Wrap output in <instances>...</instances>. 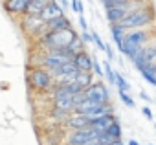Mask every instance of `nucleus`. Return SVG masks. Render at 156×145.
Masks as SVG:
<instances>
[{
    "label": "nucleus",
    "instance_id": "8",
    "mask_svg": "<svg viewBox=\"0 0 156 145\" xmlns=\"http://www.w3.org/2000/svg\"><path fill=\"white\" fill-rule=\"evenodd\" d=\"M61 15H64V9L55 2V0H51V2H48V4L42 8V11L39 13V19L48 24L50 20H53V19H57V17H61Z\"/></svg>",
    "mask_w": 156,
    "mask_h": 145
},
{
    "label": "nucleus",
    "instance_id": "9",
    "mask_svg": "<svg viewBox=\"0 0 156 145\" xmlns=\"http://www.w3.org/2000/svg\"><path fill=\"white\" fill-rule=\"evenodd\" d=\"M66 127L72 129V130H77V129H87L90 127V119L85 116V114H79V112H70L68 114V119H66Z\"/></svg>",
    "mask_w": 156,
    "mask_h": 145
},
{
    "label": "nucleus",
    "instance_id": "31",
    "mask_svg": "<svg viewBox=\"0 0 156 145\" xmlns=\"http://www.w3.org/2000/svg\"><path fill=\"white\" fill-rule=\"evenodd\" d=\"M81 145H101V141H99L98 138H92V140H88V141H85V143H81Z\"/></svg>",
    "mask_w": 156,
    "mask_h": 145
},
{
    "label": "nucleus",
    "instance_id": "14",
    "mask_svg": "<svg viewBox=\"0 0 156 145\" xmlns=\"http://www.w3.org/2000/svg\"><path fill=\"white\" fill-rule=\"evenodd\" d=\"M46 31H61V30H68V28H72V22H70V19L68 17H64V15H61V17H57V19H53V20H50L48 24H46Z\"/></svg>",
    "mask_w": 156,
    "mask_h": 145
},
{
    "label": "nucleus",
    "instance_id": "1",
    "mask_svg": "<svg viewBox=\"0 0 156 145\" xmlns=\"http://www.w3.org/2000/svg\"><path fill=\"white\" fill-rule=\"evenodd\" d=\"M154 22V11L151 4H143L130 13H127L118 24L125 30H138V28H151Z\"/></svg>",
    "mask_w": 156,
    "mask_h": 145
},
{
    "label": "nucleus",
    "instance_id": "21",
    "mask_svg": "<svg viewBox=\"0 0 156 145\" xmlns=\"http://www.w3.org/2000/svg\"><path fill=\"white\" fill-rule=\"evenodd\" d=\"M103 76H107V79H108V83H110V85H114V83H116V72L112 70L110 62H105V66H103Z\"/></svg>",
    "mask_w": 156,
    "mask_h": 145
},
{
    "label": "nucleus",
    "instance_id": "2",
    "mask_svg": "<svg viewBox=\"0 0 156 145\" xmlns=\"http://www.w3.org/2000/svg\"><path fill=\"white\" fill-rule=\"evenodd\" d=\"M152 26L151 28H138V30H127L125 35H123V55H127L129 51L147 44V42H152Z\"/></svg>",
    "mask_w": 156,
    "mask_h": 145
},
{
    "label": "nucleus",
    "instance_id": "32",
    "mask_svg": "<svg viewBox=\"0 0 156 145\" xmlns=\"http://www.w3.org/2000/svg\"><path fill=\"white\" fill-rule=\"evenodd\" d=\"M59 2H61L59 6H61L62 9H68V0H59Z\"/></svg>",
    "mask_w": 156,
    "mask_h": 145
},
{
    "label": "nucleus",
    "instance_id": "27",
    "mask_svg": "<svg viewBox=\"0 0 156 145\" xmlns=\"http://www.w3.org/2000/svg\"><path fill=\"white\" fill-rule=\"evenodd\" d=\"M103 51H107V57H108V61H114L116 59V55H114V50H112V44H105V50Z\"/></svg>",
    "mask_w": 156,
    "mask_h": 145
},
{
    "label": "nucleus",
    "instance_id": "16",
    "mask_svg": "<svg viewBox=\"0 0 156 145\" xmlns=\"http://www.w3.org/2000/svg\"><path fill=\"white\" fill-rule=\"evenodd\" d=\"M125 28H121L119 24H110V35L114 39V44L118 46L119 51H123V35H125Z\"/></svg>",
    "mask_w": 156,
    "mask_h": 145
},
{
    "label": "nucleus",
    "instance_id": "30",
    "mask_svg": "<svg viewBox=\"0 0 156 145\" xmlns=\"http://www.w3.org/2000/svg\"><path fill=\"white\" fill-rule=\"evenodd\" d=\"M141 112H143V116H145L147 119H152V112H151V108H149V107H143V108H141Z\"/></svg>",
    "mask_w": 156,
    "mask_h": 145
},
{
    "label": "nucleus",
    "instance_id": "24",
    "mask_svg": "<svg viewBox=\"0 0 156 145\" xmlns=\"http://www.w3.org/2000/svg\"><path fill=\"white\" fill-rule=\"evenodd\" d=\"M90 35H92V42L98 46V50H101V51H103V50H105V42H103V39H101V37H99L96 31H92Z\"/></svg>",
    "mask_w": 156,
    "mask_h": 145
},
{
    "label": "nucleus",
    "instance_id": "7",
    "mask_svg": "<svg viewBox=\"0 0 156 145\" xmlns=\"http://www.w3.org/2000/svg\"><path fill=\"white\" fill-rule=\"evenodd\" d=\"M98 134H99V132L94 130V129H90V127L72 130L70 136H68V145H81V143H85V141H88V140H92V138H98Z\"/></svg>",
    "mask_w": 156,
    "mask_h": 145
},
{
    "label": "nucleus",
    "instance_id": "17",
    "mask_svg": "<svg viewBox=\"0 0 156 145\" xmlns=\"http://www.w3.org/2000/svg\"><path fill=\"white\" fill-rule=\"evenodd\" d=\"M140 74H141V77L149 83V85H156V66H152V64H147L145 68H141L140 70Z\"/></svg>",
    "mask_w": 156,
    "mask_h": 145
},
{
    "label": "nucleus",
    "instance_id": "33",
    "mask_svg": "<svg viewBox=\"0 0 156 145\" xmlns=\"http://www.w3.org/2000/svg\"><path fill=\"white\" fill-rule=\"evenodd\" d=\"M140 96H141V97H143V99H145V101H151V97H149V96H147V94H145V92H141V94H140Z\"/></svg>",
    "mask_w": 156,
    "mask_h": 145
},
{
    "label": "nucleus",
    "instance_id": "28",
    "mask_svg": "<svg viewBox=\"0 0 156 145\" xmlns=\"http://www.w3.org/2000/svg\"><path fill=\"white\" fill-rule=\"evenodd\" d=\"M81 41H83V42H87V44H90V42H92V35H90V30H88V31H83V35H81Z\"/></svg>",
    "mask_w": 156,
    "mask_h": 145
},
{
    "label": "nucleus",
    "instance_id": "34",
    "mask_svg": "<svg viewBox=\"0 0 156 145\" xmlns=\"http://www.w3.org/2000/svg\"><path fill=\"white\" fill-rule=\"evenodd\" d=\"M129 145H140V143H138V141H134V140H130V141H129Z\"/></svg>",
    "mask_w": 156,
    "mask_h": 145
},
{
    "label": "nucleus",
    "instance_id": "23",
    "mask_svg": "<svg viewBox=\"0 0 156 145\" xmlns=\"http://www.w3.org/2000/svg\"><path fill=\"white\" fill-rule=\"evenodd\" d=\"M70 6L77 15H85V6H83V0H70Z\"/></svg>",
    "mask_w": 156,
    "mask_h": 145
},
{
    "label": "nucleus",
    "instance_id": "11",
    "mask_svg": "<svg viewBox=\"0 0 156 145\" xmlns=\"http://www.w3.org/2000/svg\"><path fill=\"white\" fill-rule=\"evenodd\" d=\"M28 4H30V0H4L2 2L4 9L13 15H26Z\"/></svg>",
    "mask_w": 156,
    "mask_h": 145
},
{
    "label": "nucleus",
    "instance_id": "3",
    "mask_svg": "<svg viewBox=\"0 0 156 145\" xmlns=\"http://www.w3.org/2000/svg\"><path fill=\"white\" fill-rule=\"evenodd\" d=\"M79 35L72 28H68V30H61V31H46L41 37V42L44 48H48V51H51V50H62L64 46H68Z\"/></svg>",
    "mask_w": 156,
    "mask_h": 145
},
{
    "label": "nucleus",
    "instance_id": "35",
    "mask_svg": "<svg viewBox=\"0 0 156 145\" xmlns=\"http://www.w3.org/2000/svg\"><path fill=\"white\" fill-rule=\"evenodd\" d=\"M151 145H152V143H151Z\"/></svg>",
    "mask_w": 156,
    "mask_h": 145
},
{
    "label": "nucleus",
    "instance_id": "15",
    "mask_svg": "<svg viewBox=\"0 0 156 145\" xmlns=\"http://www.w3.org/2000/svg\"><path fill=\"white\" fill-rule=\"evenodd\" d=\"M72 81L79 87L81 90H85L90 83H94V74H92V72H77V76Z\"/></svg>",
    "mask_w": 156,
    "mask_h": 145
},
{
    "label": "nucleus",
    "instance_id": "25",
    "mask_svg": "<svg viewBox=\"0 0 156 145\" xmlns=\"http://www.w3.org/2000/svg\"><path fill=\"white\" fill-rule=\"evenodd\" d=\"M119 97H121V101H123L127 107H130V108L134 107V99L129 96V92H119Z\"/></svg>",
    "mask_w": 156,
    "mask_h": 145
},
{
    "label": "nucleus",
    "instance_id": "10",
    "mask_svg": "<svg viewBox=\"0 0 156 145\" xmlns=\"http://www.w3.org/2000/svg\"><path fill=\"white\" fill-rule=\"evenodd\" d=\"M72 62L77 66V70H79V72H92V57H90L85 50L77 51V53L72 57Z\"/></svg>",
    "mask_w": 156,
    "mask_h": 145
},
{
    "label": "nucleus",
    "instance_id": "4",
    "mask_svg": "<svg viewBox=\"0 0 156 145\" xmlns=\"http://www.w3.org/2000/svg\"><path fill=\"white\" fill-rule=\"evenodd\" d=\"M28 81H30L31 88H35V90H48L51 87V77L48 74V70L42 68V66L31 68L30 76H28Z\"/></svg>",
    "mask_w": 156,
    "mask_h": 145
},
{
    "label": "nucleus",
    "instance_id": "29",
    "mask_svg": "<svg viewBox=\"0 0 156 145\" xmlns=\"http://www.w3.org/2000/svg\"><path fill=\"white\" fill-rule=\"evenodd\" d=\"M79 24H81L83 31H88V24H87V19H85V15H79Z\"/></svg>",
    "mask_w": 156,
    "mask_h": 145
},
{
    "label": "nucleus",
    "instance_id": "26",
    "mask_svg": "<svg viewBox=\"0 0 156 145\" xmlns=\"http://www.w3.org/2000/svg\"><path fill=\"white\" fill-rule=\"evenodd\" d=\"M92 70H94V74H96L98 77H101V76H103V66L99 64V61H98V59H92Z\"/></svg>",
    "mask_w": 156,
    "mask_h": 145
},
{
    "label": "nucleus",
    "instance_id": "12",
    "mask_svg": "<svg viewBox=\"0 0 156 145\" xmlns=\"http://www.w3.org/2000/svg\"><path fill=\"white\" fill-rule=\"evenodd\" d=\"M53 103H55V108H59V110H62L66 114L73 112V108H75V103H73V96L72 94L57 96V97H53Z\"/></svg>",
    "mask_w": 156,
    "mask_h": 145
},
{
    "label": "nucleus",
    "instance_id": "20",
    "mask_svg": "<svg viewBox=\"0 0 156 145\" xmlns=\"http://www.w3.org/2000/svg\"><path fill=\"white\" fill-rule=\"evenodd\" d=\"M103 132H107V134H110L112 138L119 140V138H121V125L118 123V119H114V121H112V123H110L105 130H103Z\"/></svg>",
    "mask_w": 156,
    "mask_h": 145
},
{
    "label": "nucleus",
    "instance_id": "6",
    "mask_svg": "<svg viewBox=\"0 0 156 145\" xmlns=\"http://www.w3.org/2000/svg\"><path fill=\"white\" fill-rule=\"evenodd\" d=\"M22 28L24 31H28L30 35L41 39L44 33H46V22H42L39 19V15H24V20H22Z\"/></svg>",
    "mask_w": 156,
    "mask_h": 145
},
{
    "label": "nucleus",
    "instance_id": "19",
    "mask_svg": "<svg viewBox=\"0 0 156 145\" xmlns=\"http://www.w3.org/2000/svg\"><path fill=\"white\" fill-rule=\"evenodd\" d=\"M48 2H51V0H30L28 9H26V15H39Z\"/></svg>",
    "mask_w": 156,
    "mask_h": 145
},
{
    "label": "nucleus",
    "instance_id": "13",
    "mask_svg": "<svg viewBox=\"0 0 156 145\" xmlns=\"http://www.w3.org/2000/svg\"><path fill=\"white\" fill-rule=\"evenodd\" d=\"M116 119V116L114 114H105V116H99V118H96V119H90V129H94V130H98V132H103L112 121Z\"/></svg>",
    "mask_w": 156,
    "mask_h": 145
},
{
    "label": "nucleus",
    "instance_id": "22",
    "mask_svg": "<svg viewBox=\"0 0 156 145\" xmlns=\"http://www.w3.org/2000/svg\"><path fill=\"white\" fill-rule=\"evenodd\" d=\"M116 87H118V90L119 92H129L130 90V87H129V83L125 81V77L123 76H119V74H116V83H114Z\"/></svg>",
    "mask_w": 156,
    "mask_h": 145
},
{
    "label": "nucleus",
    "instance_id": "18",
    "mask_svg": "<svg viewBox=\"0 0 156 145\" xmlns=\"http://www.w3.org/2000/svg\"><path fill=\"white\" fill-rule=\"evenodd\" d=\"M143 61L147 64H154L156 66V48L152 42H147L143 46Z\"/></svg>",
    "mask_w": 156,
    "mask_h": 145
},
{
    "label": "nucleus",
    "instance_id": "5",
    "mask_svg": "<svg viewBox=\"0 0 156 145\" xmlns=\"http://www.w3.org/2000/svg\"><path fill=\"white\" fill-rule=\"evenodd\" d=\"M83 96L87 99H92V101H98V103H110V94L107 90V87L103 83H90L85 90H83Z\"/></svg>",
    "mask_w": 156,
    "mask_h": 145
}]
</instances>
